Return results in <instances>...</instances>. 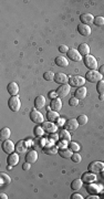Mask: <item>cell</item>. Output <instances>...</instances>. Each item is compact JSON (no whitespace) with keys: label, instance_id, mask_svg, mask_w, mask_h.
Instances as JSON below:
<instances>
[{"label":"cell","instance_id":"obj_41","mask_svg":"<svg viewBox=\"0 0 104 199\" xmlns=\"http://www.w3.org/2000/svg\"><path fill=\"white\" fill-rule=\"evenodd\" d=\"M22 168H23L24 170H30V168H31V164L28 163V162H26V163L22 165Z\"/></svg>","mask_w":104,"mask_h":199},{"label":"cell","instance_id":"obj_16","mask_svg":"<svg viewBox=\"0 0 104 199\" xmlns=\"http://www.w3.org/2000/svg\"><path fill=\"white\" fill-rule=\"evenodd\" d=\"M38 160V153L36 151H30L26 155V162L30 164H34Z\"/></svg>","mask_w":104,"mask_h":199},{"label":"cell","instance_id":"obj_4","mask_svg":"<svg viewBox=\"0 0 104 199\" xmlns=\"http://www.w3.org/2000/svg\"><path fill=\"white\" fill-rule=\"evenodd\" d=\"M85 83V79L81 75H72L69 78V84L74 88H81Z\"/></svg>","mask_w":104,"mask_h":199},{"label":"cell","instance_id":"obj_26","mask_svg":"<svg viewBox=\"0 0 104 199\" xmlns=\"http://www.w3.org/2000/svg\"><path fill=\"white\" fill-rule=\"evenodd\" d=\"M59 137H60L61 141H64V142H71V135L69 133L68 129H62L59 134Z\"/></svg>","mask_w":104,"mask_h":199},{"label":"cell","instance_id":"obj_22","mask_svg":"<svg viewBox=\"0 0 104 199\" xmlns=\"http://www.w3.org/2000/svg\"><path fill=\"white\" fill-rule=\"evenodd\" d=\"M77 51L80 52V54L82 56H87L90 54V46L89 44L87 43H81L79 46V49H77Z\"/></svg>","mask_w":104,"mask_h":199},{"label":"cell","instance_id":"obj_29","mask_svg":"<svg viewBox=\"0 0 104 199\" xmlns=\"http://www.w3.org/2000/svg\"><path fill=\"white\" fill-rule=\"evenodd\" d=\"M16 151L17 153H26L27 151V145H26V142L24 141H19L16 145Z\"/></svg>","mask_w":104,"mask_h":199},{"label":"cell","instance_id":"obj_6","mask_svg":"<svg viewBox=\"0 0 104 199\" xmlns=\"http://www.w3.org/2000/svg\"><path fill=\"white\" fill-rule=\"evenodd\" d=\"M30 119L36 124L44 123V117L42 115V113H40L39 111H36V109L31 111V113H30Z\"/></svg>","mask_w":104,"mask_h":199},{"label":"cell","instance_id":"obj_39","mask_svg":"<svg viewBox=\"0 0 104 199\" xmlns=\"http://www.w3.org/2000/svg\"><path fill=\"white\" fill-rule=\"evenodd\" d=\"M69 104H70L71 106H77V104H79V100H77L75 96L71 97V99L69 100Z\"/></svg>","mask_w":104,"mask_h":199},{"label":"cell","instance_id":"obj_2","mask_svg":"<svg viewBox=\"0 0 104 199\" xmlns=\"http://www.w3.org/2000/svg\"><path fill=\"white\" fill-rule=\"evenodd\" d=\"M87 170L91 172H94V174H97V172H102L104 170V163L103 162H92L90 163L89 166H87Z\"/></svg>","mask_w":104,"mask_h":199},{"label":"cell","instance_id":"obj_28","mask_svg":"<svg viewBox=\"0 0 104 199\" xmlns=\"http://www.w3.org/2000/svg\"><path fill=\"white\" fill-rule=\"evenodd\" d=\"M0 186L1 187H3V186H6V185H9L10 182H11V179H10V177L7 175V174H5V172H1L0 174Z\"/></svg>","mask_w":104,"mask_h":199},{"label":"cell","instance_id":"obj_42","mask_svg":"<svg viewBox=\"0 0 104 199\" xmlns=\"http://www.w3.org/2000/svg\"><path fill=\"white\" fill-rule=\"evenodd\" d=\"M71 198L72 199H83L84 197H83L81 194H73L72 196H71Z\"/></svg>","mask_w":104,"mask_h":199},{"label":"cell","instance_id":"obj_43","mask_svg":"<svg viewBox=\"0 0 104 199\" xmlns=\"http://www.w3.org/2000/svg\"><path fill=\"white\" fill-rule=\"evenodd\" d=\"M57 96H58V94H57V92H50V93H49V97H50L51 100L57 99Z\"/></svg>","mask_w":104,"mask_h":199},{"label":"cell","instance_id":"obj_14","mask_svg":"<svg viewBox=\"0 0 104 199\" xmlns=\"http://www.w3.org/2000/svg\"><path fill=\"white\" fill-rule=\"evenodd\" d=\"M42 129L48 133H54L58 129L56 124H53V122H44L42 123Z\"/></svg>","mask_w":104,"mask_h":199},{"label":"cell","instance_id":"obj_9","mask_svg":"<svg viewBox=\"0 0 104 199\" xmlns=\"http://www.w3.org/2000/svg\"><path fill=\"white\" fill-rule=\"evenodd\" d=\"M2 149H3V152H5V153L12 154L13 152H15L16 146H15V144H13V142L7 139V141L2 142Z\"/></svg>","mask_w":104,"mask_h":199},{"label":"cell","instance_id":"obj_13","mask_svg":"<svg viewBox=\"0 0 104 199\" xmlns=\"http://www.w3.org/2000/svg\"><path fill=\"white\" fill-rule=\"evenodd\" d=\"M8 93L11 94V96H15L19 93V85L17 84L16 82H10L7 86Z\"/></svg>","mask_w":104,"mask_h":199},{"label":"cell","instance_id":"obj_24","mask_svg":"<svg viewBox=\"0 0 104 199\" xmlns=\"http://www.w3.org/2000/svg\"><path fill=\"white\" fill-rule=\"evenodd\" d=\"M43 153L47 154V155H56V154H58V147L57 146H53V145H49V146H46V147H43Z\"/></svg>","mask_w":104,"mask_h":199},{"label":"cell","instance_id":"obj_36","mask_svg":"<svg viewBox=\"0 0 104 199\" xmlns=\"http://www.w3.org/2000/svg\"><path fill=\"white\" fill-rule=\"evenodd\" d=\"M43 134H44V129H42L41 126L34 127V135H36L37 137H41V136H43Z\"/></svg>","mask_w":104,"mask_h":199},{"label":"cell","instance_id":"obj_20","mask_svg":"<svg viewBox=\"0 0 104 199\" xmlns=\"http://www.w3.org/2000/svg\"><path fill=\"white\" fill-rule=\"evenodd\" d=\"M77 127H79V123H77V119H69V121H67L66 129H68V131H75Z\"/></svg>","mask_w":104,"mask_h":199},{"label":"cell","instance_id":"obj_21","mask_svg":"<svg viewBox=\"0 0 104 199\" xmlns=\"http://www.w3.org/2000/svg\"><path fill=\"white\" fill-rule=\"evenodd\" d=\"M80 20L82 23L89 24L94 21V17H93V15H91V13H82V15L80 16Z\"/></svg>","mask_w":104,"mask_h":199},{"label":"cell","instance_id":"obj_32","mask_svg":"<svg viewBox=\"0 0 104 199\" xmlns=\"http://www.w3.org/2000/svg\"><path fill=\"white\" fill-rule=\"evenodd\" d=\"M69 148H70L72 152L77 153V152L80 151V145H79L77 142H70V143H69Z\"/></svg>","mask_w":104,"mask_h":199},{"label":"cell","instance_id":"obj_49","mask_svg":"<svg viewBox=\"0 0 104 199\" xmlns=\"http://www.w3.org/2000/svg\"><path fill=\"white\" fill-rule=\"evenodd\" d=\"M12 167H13V166H11V165H8L7 169H8V170H11V169H12Z\"/></svg>","mask_w":104,"mask_h":199},{"label":"cell","instance_id":"obj_44","mask_svg":"<svg viewBox=\"0 0 104 199\" xmlns=\"http://www.w3.org/2000/svg\"><path fill=\"white\" fill-rule=\"evenodd\" d=\"M50 137L53 139V141H58V139L60 138V137H59V135H57V134H52V135H50Z\"/></svg>","mask_w":104,"mask_h":199},{"label":"cell","instance_id":"obj_30","mask_svg":"<svg viewBox=\"0 0 104 199\" xmlns=\"http://www.w3.org/2000/svg\"><path fill=\"white\" fill-rule=\"evenodd\" d=\"M59 154H60V156L62 158H71L73 155V152L71 151L70 148H63V149H60V152H59Z\"/></svg>","mask_w":104,"mask_h":199},{"label":"cell","instance_id":"obj_48","mask_svg":"<svg viewBox=\"0 0 104 199\" xmlns=\"http://www.w3.org/2000/svg\"><path fill=\"white\" fill-rule=\"evenodd\" d=\"M99 100H100V101H103V100H104V95L103 94H100Z\"/></svg>","mask_w":104,"mask_h":199},{"label":"cell","instance_id":"obj_40","mask_svg":"<svg viewBox=\"0 0 104 199\" xmlns=\"http://www.w3.org/2000/svg\"><path fill=\"white\" fill-rule=\"evenodd\" d=\"M59 51H60L61 53H67V52L69 51V46H67L66 44H61V46H59Z\"/></svg>","mask_w":104,"mask_h":199},{"label":"cell","instance_id":"obj_8","mask_svg":"<svg viewBox=\"0 0 104 199\" xmlns=\"http://www.w3.org/2000/svg\"><path fill=\"white\" fill-rule=\"evenodd\" d=\"M56 92L60 99H63V97L68 96L69 93H70V85H68V84L60 85V88H59Z\"/></svg>","mask_w":104,"mask_h":199},{"label":"cell","instance_id":"obj_15","mask_svg":"<svg viewBox=\"0 0 104 199\" xmlns=\"http://www.w3.org/2000/svg\"><path fill=\"white\" fill-rule=\"evenodd\" d=\"M7 163L8 165H11V166L18 165V163H19V155H18L17 153L9 154V156H8L7 158Z\"/></svg>","mask_w":104,"mask_h":199},{"label":"cell","instance_id":"obj_37","mask_svg":"<svg viewBox=\"0 0 104 199\" xmlns=\"http://www.w3.org/2000/svg\"><path fill=\"white\" fill-rule=\"evenodd\" d=\"M93 23H94L95 26H99V27L104 26V17H101V16H99V17H95Z\"/></svg>","mask_w":104,"mask_h":199},{"label":"cell","instance_id":"obj_23","mask_svg":"<svg viewBox=\"0 0 104 199\" xmlns=\"http://www.w3.org/2000/svg\"><path fill=\"white\" fill-rule=\"evenodd\" d=\"M44 105H46V99H44V96H42V95L37 96L36 100H34V107L36 109H42Z\"/></svg>","mask_w":104,"mask_h":199},{"label":"cell","instance_id":"obj_38","mask_svg":"<svg viewBox=\"0 0 104 199\" xmlns=\"http://www.w3.org/2000/svg\"><path fill=\"white\" fill-rule=\"evenodd\" d=\"M71 159H72L73 163H80L81 160H82V157H81V155L79 153H73L72 157H71Z\"/></svg>","mask_w":104,"mask_h":199},{"label":"cell","instance_id":"obj_5","mask_svg":"<svg viewBox=\"0 0 104 199\" xmlns=\"http://www.w3.org/2000/svg\"><path fill=\"white\" fill-rule=\"evenodd\" d=\"M84 64L87 68H89L90 70H97V61L93 56H84Z\"/></svg>","mask_w":104,"mask_h":199},{"label":"cell","instance_id":"obj_27","mask_svg":"<svg viewBox=\"0 0 104 199\" xmlns=\"http://www.w3.org/2000/svg\"><path fill=\"white\" fill-rule=\"evenodd\" d=\"M59 113L58 112H56V111H49L48 112V114H47V119H48V121L49 122H57L59 119Z\"/></svg>","mask_w":104,"mask_h":199},{"label":"cell","instance_id":"obj_3","mask_svg":"<svg viewBox=\"0 0 104 199\" xmlns=\"http://www.w3.org/2000/svg\"><path fill=\"white\" fill-rule=\"evenodd\" d=\"M8 105H9V109H11L12 112H18L21 107V101L20 99L15 95V96H11L8 101Z\"/></svg>","mask_w":104,"mask_h":199},{"label":"cell","instance_id":"obj_11","mask_svg":"<svg viewBox=\"0 0 104 199\" xmlns=\"http://www.w3.org/2000/svg\"><path fill=\"white\" fill-rule=\"evenodd\" d=\"M77 31L81 36H89L91 34V28H90L89 24H84V23H81L77 26Z\"/></svg>","mask_w":104,"mask_h":199},{"label":"cell","instance_id":"obj_18","mask_svg":"<svg viewBox=\"0 0 104 199\" xmlns=\"http://www.w3.org/2000/svg\"><path fill=\"white\" fill-rule=\"evenodd\" d=\"M56 64L58 66H61V68H67L69 66V61L66 56H59L56 58Z\"/></svg>","mask_w":104,"mask_h":199},{"label":"cell","instance_id":"obj_47","mask_svg":"<svg viewBox=\"0 0 104 199\" xmlns=\"http://www.w3.org/2000/svg\"><path fill=\"white\" fill-rule=\"evenodd\" d=\"M0 197H1V198H2V199H7V198H8L7 195L3 194V192H1V194H0Z\"/></svg>","mask_w":104,"mask_h":199},{"label":"cell","instance_id":"obj_45","mask_svg":"<svg viewBox=\"0 0 104 199\" xmlns=\"http://www.w3.org/2000/svg\"><path fill=\"white\" fill-rule=\"evenodd\" d=\"M57 124H58L59 126H62L63 124H64V119H59L58 121H57Z\"/></svg>","mask_w":104,"mask_h":199},{"label":"cell","instance_id":"obj_17","mask_svg":"<svg viewBox=\"0 0 104 199\" xmlns=\"http://www.w3.org/2000/svg\"><path fill=\"white\" fill-rule=\"evenodd\" d=\"M82 180L84 182H93L97 180V175H95L94 172H84L82 175Z\"/></svg>","mask_w":104,"mask_h":199},{"label":"cell","instance_id":"obj_10","mask_svg":"<svg viewBox=\"0 0 104 199\" xmlns=\"http://www.w3.org/2000/svg\"><path fill=\"white\" fill-rule=\"evenodd\" d=\"M54 82L58 83V84H60V85L68 84L69 78L67 76V74H64V73H56V75H54Z\"/></svg>","mask_w":104,"mask_h":199},{"label":"cell","instance_id":"obj_46","mask_svg":"<svg viewBox=\"0 0 104 199\" xmlns=\"http://www.w3.org/2000/svg\"><path fill=\"white\" fill-rule=\"evenodd\" d=\"M99 72L101 73L102 75H104V64H103V66H100V69H99Z\"/></svg>","mask_w":104,"mask_h":199},{"label":"cell","instance_id":"obj_7","mask_svg":"<svg viewBox=\"0 0 104 199\" xmlns=\"http://www.w3.org/2000/svg\"><path fill=\"white\" fill-rule=\"evenodd\" d=\"M68 54V58L70 60L74 61V62H79V61L82 60V56L80 54V52L77 51V49H69V51L67 52Z\"/></svg>","mask_w":104,"mask_h":199},{"label":"cell","instance_id":"obj_34","mask_svg":"<svg viewBox=\"0 0 104 199\" xmlns=\"http://www.w3.org/2000/svg\"><path fill=\"white\" fill-rule=\"evenodd\" d=\"M97 91L99 92V94H103L104 95V81L101 80L97 82Z\"/></svg>","mask_w":104,"mask_h":199},{"label":"cell","instance_id":"obj_1","mask_svg":"<svg viewBox=\"0 0 104 199\" xmlns=\"http://www.w3.org/2000/svg\"><path fill=\"white\" fill-rule=\"evenodd\" d=\"M102 74L100 72H97V70H90L89 72H87V75H85V80L90 83H95L99 82L102 80Z\"/></svg>","mask_w":104,"mask_h":199},{"label":"cell","instance_id":"obj_33","mask_svg":"<svg viewBox=\"0 0 104 199\" xmlns=\"http://www.w3.org/2000/svg\"><path fill=\"white\" fill-rule=\"evenodd\" d=\"M54 74L52 71H47V72H44V74H43V79L46 81H52V80H54Z\"/></svg>","mask_w":104,"mask_h":199},{"label":"cell","instance_id":"obj_25","mask_svg":"<svg viewBox=\"0 0 104 199\" xmlns=\"http://www.w3.org/2000/svg\"><path fill=\"white\" fill-rule=\"evenodd\" d=\"M10 135H11V131H10V129H8V127H5V129H2L1 131H0V141H7V139H9Z\"/></svg>","mask_w":104,"mask_h":199},{"label":"cell","instance_id":"obj_35","mask_svg":"<svg viewBox=\"0 0 104 199\" xmlns=\"http://www.w3.org/2000/svg\"><path fill=\"white\" fill-rule=\"evenodd\" d=\"M77 123H79V125H85V124L87 123V116L84 114L80 115V116H77Z\"/></svg>","mask_w":104,"mask_h":199},{"label":"cell","instance_id":"obj_31","mask_svg":"<svg viewBox=\"0 0 104 199\" xmlns=\"http://www.w3.org/2000/svg\"><path fill=\"white\" fill-rule=\"evenodd\" d=\"M82 185H83L82 179H74L71 182V188H72L73 190H79L82 188Z\"/></svg>","mask_w":104,"mask_h":199},{"label":"cell","instance_id":"obj_12","mask_svg":"<svg viewBox=\"0 0 104 199\" xmlns=\"http://www.w3.org/2000/svg\"><path fill=\"white\" fill-rule=\"evenodd\" d=\"M50 109L52 111H56V112H60L61 109H62V101L60 99H53L51 101L50 103Z\"/></svg>","mask_w":104,"mask_h":199},{"label":"cell","instance_id":"obj_19","mask_svg":"<svg viewBox=\"0 0 104 199\" xmlns=\"http://www.w3.org/2000/svg\"><path fill=\"white\" fill-rule=\"evenodd\" d=\"M87 88H84V86H81V88H77V91H75L74 93V96L77 97V100H83L85 99V96H87Z\"/></svg>","mask_w":104,"mask_h":199}]
</instances>
